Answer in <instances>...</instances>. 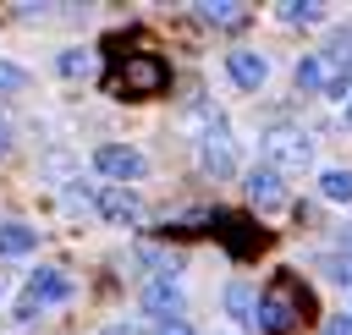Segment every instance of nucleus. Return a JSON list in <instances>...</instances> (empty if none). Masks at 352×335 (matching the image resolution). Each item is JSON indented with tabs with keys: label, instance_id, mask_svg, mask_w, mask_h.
<instances>
[{
	"label": "nucleus",
	"instance_id": "obj_1",
	"mask_svg": "<svg viewBox=\"0 0 352 335\" xmlns=\"http://www.w3.org/2000/svg\"><path fill=\"white\" fill-rule=\"evenodd\" d=\"M308 313H314V291H308L292 269H280V275L264 286V297L253 302V319H258L264 335H297V330L308 324Z\"/></svg>",
	"mask_w": 352,
	"mask_h": 335
},
{
	"label": "nucleus",
	"instance_id": "obj_2",
	"mask_svg": "<svg viewBox=\"0 0 352 335\" xmlns=\"http://www.w3.org/2000/svg\"><path fill=\"white\" fill-rule=\"evenodd\" d=\"M165 82H170V66L160 55L138 49V55H126V60L110 66L104 93H116V99H148V93H165Z\"/></svg>",
	"mask_w": 352,
	"mask_h": 335
},
{
	"label": "nucleus",
	"instance_id": "obj_3",
	"mask_svg": "<svg viewBox=\"0 0 352 335\" xmlns=\"http://www.w3.org/2000/svg\"><path fill=\"white\" fill-rule=\"evenodd\" d=\"M209 231H214V242H226V253L231 258H253L258 247H264V231L248 220V214H231V209H214L209 220H204Z\"/></svg>",
	"mask_w": 352,
	"mask_h": 335
},
{
	"label": "nucleus",
	"instance_id": "obj_4",
	"mask_svg": "<svg viewBox=\"0 0 352 335\" xmlns=\"http://www.w3.org/2000/svg\"><path fill=\"white\" fill-rule=\"evenodd\" d=\"M94 165H99L116 187H121V181H143V170H148V165H143V154H138V148H126V143H104V148L94 154Z\"/></svg>",
	"mask_w": 352,
	"mask_h": 335
},
{
	"label": "nucleus",
	"instance_id": "obj_5",
	"mask_svg": "<svg viewBox=\"0 0 352 335\" xmlns=\"http://www.w3.org/2000/svg\"><path fill=\"white\" fill-rule=\"evenodd\" d=\"M264 154H270L280 170H302V165H308V137L292 132V126H275V132H264Z\"/></svg>",
	"mask_w": 352,
	"mask_h": 335
},
{
	"label": "nucleus",
	"instance_id": "obj_6",
	"mask_svg": "<svg viewBox=\"0 0 352 335\" xmlns=\"http://www.w3.org/2000/svg\"><path fill=\"white\" fill-rule=\"evenodd\" d=\"M72 297V280L60 275V269H38L33 280H28V302H22V313H33V308H44V302H66Z\"/></svg>",
	"mask_w": 352,
	"mask_h": 335
},
{
	"label": "nucleus",
	"instance_id": "obj_7",
	"mask_svg": "<svg viewBox=\"0 0 352 335\" xmlns=\"http://www.w3.org/2000/svg\"><path fill=\"white\" fill-rule=\"evenodd\" d=\"M248 198H253L258 209H280V203H286L280 170H275V165H253V170H248Z\"/></svg>",
	"mask_w": 352,
	"mask_h": 335
},
{
	"label": "nucleus",
	"instance_id": "obj_8",
	"mask_svg": "<svg viewBox=\"0 0 352 335\" xmlns=\"http://www.w3.org/2000/svg\"><path fill=\"white\" fill-rule=\"evenodd\" d=\"M99 209H104L116 225H132V220L143 214V203H138V192H132V187H104V192H99Z\"/></svg>",
	"mask_w": 352,
	"mask_h": 335
},
{
	"label": "nucleus",
	"instance_id": "obj_9",
	"mask_svg": "<svg viewBox=\"0 0 352 335\" xmlns=\"http://www.w3.org/2000/svg\"><path fill=\"white\" fill-rule=\"evenodd\" d=\"M226 66H231V77H236L242 88H258V82H264V71H270V66H264V55H253V49H231V55H226Z\"/></svg>",
	"mask_w": 352,
	"mask_h": 335
},
{
	"label": "nucleus",
	"instance_id": "obj_10",
	"mask_svg": "<svg viewBox=\"0 0 352 335\" xmlns=\"http://www.w3.org/2000/svg\"><path fill=\"white\" fill-rule=\"evenodd\" d=\"M143 308H148L160 324H170V313H182V297H176V286H170V280H154V286L143 291Z\"/></svg>",
	"mask_w": 352,
	"mask_h": 335
},
{
	"label": "nucleus",
	"instance_id": "obj_11",
	"mask_svg": "<svg viewBox=\"0 0 352 335\" xmlns=\"http://www.w3.org/2000/svg\"><path fill=\"white\" fill-rule=\"evenodd\" d=\"M33 225H0V253L6 258H16V253H33Z\"/></svg>",
	"mask_w": 352,
	"mask_h": 335
},
{
	"label": "nucleus",
	"instance_id": "obj_12",
	"mask_svg": "<svg viewBox=\"0 0 352 335\" xmlns=\"http://www.w3.org/2000/svg\"><path fill=\"white\" fill-rule=\"evenodd\" d=\"M319 192H324L330 203H352V170H324V176H319Z\"/></svg>",
	"mask_w": 352,
	"mask_h": 335
},
{
	"label": "nucleus",
	"instance_id": "obj_13",
	"mask_svg": "<svg viewBox=\"0 0 352 335\" xmlns=\"http://www.w3.org/2000/svg\"><path fill=\"white\" fill-rule=\"evenodd\" d=\"M198 11H204V22H220V27H242L248 22V11L231 5V0H214V5H198Z\"/></svg>",
	"mask_w": 352,
	"mask_h": 335
},
{
	"label": "nucleus",
	"instance_id": "obj_14",
	"mask_svg": "<svg viewBox=\"0 0 352 335\" xmlns=\"http://www.w3.org/2000/svg\"><path fill=\"white\" fill-rule=\"evenodd\" d=\"M297 88H324L330 93V71H324V55H308L297 66Z\"/></svg>",
	"mask_w": 352,
	"mask_h": 335
},
{
	"label": "nucleus",
	"instance_id": "obj_15",
	"mask_svg": "<svg viewBox=\"0 0 352 335\" xmlns=\"http://www.w3.org/2000/svg\"><path fill=\"white\" fill-rule=\"evenodd\" d=\"M330 275H336L341 286H352V231L336 242V253H330Z\"/></svg>",
	"mask_w": 352,
	"mask_h": 335
},
{
	"label": "nucleus",
	"instance_id": "obj_16",
	"mask_svg": "<svg viewBox=\"0 0 352 335\" xmlns=\"http://www.w3.org/2000/svg\"><path fill=\"white\" fill-rule=\"evenodd\" d=\"M204 159H209L214 170H231V148H226V137H220V132H209V143H204Z\"/></svg>",
	"mask_w": 352,
	"mask_h": 335
},
{
	"label": "nucleus",
	"instance_id": "obj_17",
	"mask_svg": "<svg viewBox=\"0 0 352 335\" xmlns=\"http://www.w3.org/2000/svg\"><path fill=\"white\" fill-rule=\"evenodd\" d=\"M280 22H319V5H308V0H286V5H280Z\"/></svg>",
	"mask_w": 352,
	"mask_h": 335
},
{
	"label": "nucleus",
	"instance_id": "obj_18",
	"mask_svg": "<svg viewBox=\"0 0 352 335\" xmlns=\"http://www.w3.org/2000/svg\"><path fill=\"white\" fill-rule=\"evenodd\" d=\"M226 302H231V313H236V319H253V291H248V286H231V291H226Z\"/></svg>",
	"mask_w": 352,
	"mask_h": 335
},
{
	"label": "nucleus",
	"instance_id": "obj_19",
	"mask_svg": "<svg viewBox=\"0 0 352 335\" xmlns=\"http://www.w3.org/2000/svg\"><path fill=\"white\" fill-rule=\"evenodd\" d=\"M22 82H28V77H22L16 66H6V60H0V88H22Z\"/></svg>",
	"mask_w": 352,
	"mask_h": 335
},
{
	"label": "nucleus",
	"instance_id": "obj_20",
	"mask_svg": "<svg viewBox=\"0 0 352 335\" xmlns=\"http://www.w3.org/2000/svg\"><path fill=\"white\" fill-rule=\"evenodd\" d=\"M324 335H352V319H346V313H341V319H330V324H324Z\"/></svg>",
	"mask_w": 352,
	"mask_h": 335
},
{
	"label": "nucleus",
	"instance_id": "obj_21",
	"mask_svg": "<svg viewBox=\"0 0 352 335\" xmlns=\"http://www.w3.org/2000/svg\"><path fill=\"white\" fill-rule=\"evenodd\" d=\"M160 335H192V330H187L182 319H170V324H160Z\"/></svg>",
	"mask_w": 352,
	"mask_h": 335
},
{
	"label": "nucleus",
	"instance_id": "obj_22",
	"mask_svg": "<svg viewBox=\"0 0 352 335\" xmlns=\"http://www.w3.org/2000/svg\"><path fill=\"white\" fill-rule=\"evenodd\" d=\"M99 335H132V330H121V324H116V330H99Z\"/></svg>",
	"mask_w": 352,
	"mask_h": 335
},
{
	"label": "nucleus",
	"instance_id": "obj_23",
	"mask_svg": "<svg viewBox=\"0 0 352 335\" xmlns=\"http://www.w3.org/2000/svg\"><path fill=\"white\" fill-rule=\"evenodd\" d=\"M0 154H6V126H0Z\"/></svg>",
	"mask_w": 352,
	"mask_h": 335
},
{
	"label": "nucleus",
	"instance_id": "obj_24",
	"mask_svg": "<svg viewBox=\"0 0 352 335\" xmlns=\"http://www.w3.org/2000/svg\"><path fill=\"white\" fill-rule=\"evenodd\" d=\"M346 121H352V104H346Z\"/></svg>",
	"mask_w": 352,
	"mask_h": 335
}]
</instances>
